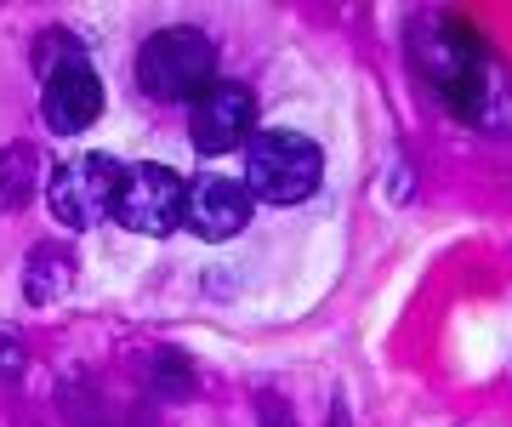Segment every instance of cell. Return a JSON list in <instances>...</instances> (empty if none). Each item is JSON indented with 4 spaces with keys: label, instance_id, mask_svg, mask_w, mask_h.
I'll return each mask as SVG.
<instances>
[{
    "label": "cell",
    "instance_id": "6da1fadb",
    "mask_svg": "<svg viewBox=\"0 0 512 427\" xmlns=\"http://www.w3.org/2000/svg\"><path fill=\"white\" fill-rule=\"evenodd\" d=\"M410 63L456 120H467L473 131H512V75L467 23L421 12L410 23Z\"/></svg>",
    "mask_w": 512,
    "mask_h": 427
},
{
    "label": "cell",
    "instance_id": "7a4b0ae2",
    "mask_svg": "<svg viewBox=\"0 0 512 427\" xmlns=\"http://www.w3.org/2000/svg\"><path fill=\"white\" fill-rule=\"evenodd\" d=\"M137 80L154 103H200L217 86V46L194 23L154 29L137 52Z\"/></svg>",
    "mask_w": 512,
    "mask_h": 427
},
{
    "label": "cell",
    "instance_id": "3957f363",
    "mask_svg": "<svg viewBox=\"0 0 512 427\" xmlns=\"http://www.w3.org/2000/svg\"><path fill=\"white\" fill-rule=\"evenodd\" d=\"M325 183V149L302 131H256L245 188L268 205H302Z\"/></svg>",
    "mask_w": 512,
    "mask_h": 427
},
{
    "label": "cell",
    "instance_id": "277c9868",
    "mask_svg": "<svg viewBox=\"0 0 512 427\" xmlns=\"http://www.w3.org/2000/svg\"><path fill=\"white\" fill-rule=\"evenodd\" d=\"M183 211H188V183L171 166H160V160L126 166L109 205L114 223L131 228V234H148V240H165L171 228H183Z\"/></svg>",
    "mask_w": 512,
    "mask_h": 427
},
{
    "label": "cell",
    "instance_id": "5b68a950",
    "mask_svg": "<svg viewBox=\"0 0 512 427\" xmlns=\"http://www.w3.org/2000/svg\"><path fill=\"white\" fill-rule=\"evenodd\" d=\"M120 177H126V166L120 160H109V154H80V160H63V166L52 171V183H46V200H52V217L63 228H92L109 217L114 205V188H120Z\"/></svg>",
    "mask_w": 512,
    "mask_h": 427
},
{
    "label": "cell",
    "instance_id": "8992f818",
    "mask_svg": "<svg viewBox=\"0 0 512 427\" xmlns=\"http://www.w3.org/2000/svg\"><path fill=\"white\" fill-rule=\"evenodd\" d=\"M256 131V92L239 86V80H217L211 92L188 109V143L217 160V154H234L239 143H251Z\"/></svg>",
    "mask_w": 512,
    "mask_h": 427
},
{
    "label": "cell",
    "instance_id": "52a82bcc",
    "mask_svg": "<svg viewBox=\"0 0 512 427\" xmlns=\"http://www.w3.org/2000/svg\"><path fill=\"white\" fill-rule=\"evenodd\" d=\"M97 114H103V80H97L86 52L40 75V120H46V131L74 137V131L97 126Z\"/></svg>",
    "mask_w": 512,
    "mask_h": 427
},
{
    "label": "cell",
    "instance_id": "ba28073f",
    "mask_svg": "<svg viewBox=\"0 0 512 427\" xmlns=\"http://www.w3.org/2000/svg\"><path fill=\"white\" fill-rule=\"evenodd\" d=\"M251 223V188L222 177V171H205L200 183H188V211H183V228L200 234V240H234L245 234Z\"/></svg>",
    "mask_w": 512,
    "mask_h": 427
},
{
    "label": "cell",
    "instance_id": "9c48e42d",
    "mask_svg": "<svg viewBox=\"0 0 512 427\" xmlns=\"http://www.w3.org/2000/svg\"><path fill=\"white\" fill-rule=\"evenodd\" d=\"M40 149L35 143H6L0 149V211H23L40 194Z\"/></svg>",
    "mask_w": 512,
    "mask_h": 427
},
{
    "label": "cell",
    "instance_id": "30bf717a",
    "mask_svg": "<svg viewBox=\"0 0 512 427\" xmlns=\"http://www.w3.org/2000/svg\"><path fill=\"white\" fill-rule=\"evenodd\" d=\"M69 285H74V251H63V245H35L29 274H23V297L35 302V308H46V302H57Z\"/></svg>",
    "mask_w": 512,
    "mask_h": 427
},
{
    "label": "cell",
    "instance_id": "8fae6325",
    "mask_svg": "<svg viewBox=\"0 0 512 427\" xmlns=\"http://www.w3.org/2000/svg\"><path fill=\"white\" fill-rule=\"evenodd\" d=\"M0 376H18V348H12V336H0Z\"/></svg>",
    "mask_w": 512,
    "mask_h": 427
},
{
    "label": "cell",
    "instance_id": "7c38bea8",
    "mask_svg": "<svg viewBox=\"0 0 512 427\" xmlns=\"http://www.w3.org/2000/svg\"><path fill=\"white\" fill-rule=\"evenodd\" d=\"M330 427H353V422H348V405H336V410H330Z\"/></svg>",
    "mask_w": 512,
    "mask_h": 427
}]
</instances>
